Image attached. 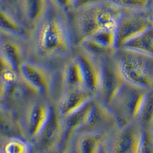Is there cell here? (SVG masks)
<instances>
[{
    "instance_id": "obj_1",
    "label": "cell",
    "mask_w": 153,
    "mask_h": 153,
    "mask_svg": "<svg viewBox=\"0 0 153 153\" xmlns=\"http://www.w3.org/2000/svg\"><path fill=\"white\" fill-rule=\"evenodd\" d=\"M29 45L30 59L61 68L77 47L70 13L50 3L45 16L31 30Z\"/></svg>"
},
{
    "instance_id": "obj_2",
    "label": "cell",
    "mask_w": 153,
    "mask_h": 153,
    "mask_svg": "<svg viewBox=\"0 0 153 153\" xmlns=\"http://www.w3.org/2000/svg\"><path fill=\"white\" fill-rule=\"evenodd\" d=\"M123 12L109 0L74 9L70 19L76 45L103 30L117 28Z\"/></svg>"
},
{
    "instance_id": "obj_3",
    "label": "cell",
    "mask_w": 153,
    "mask_h": 153,
    "mask_svg": "<svg viewBox=\"0 0 153 153\" xmlns=\"http://www.w3.org/2000/svg\"><path fill=\"white\" fill-rule=\"evenodd\" d=\"M54 105L48 98L35 94L12 112L23 138L31 143L41 133L50 120Z\"/></svg>"
},
{
    "instance_id": "obj_4",
    "label": "cell",
    "mask_w": 153,
    "mask_h": 153,
    "mask_svg": "<svg viewBox=\"0 0 153 153\" xmlns=\"http://www.w3.org/2000/svg\"><path fill=\"white\" fill-rule=\"evenodd\" d=\"M19 73L38 94L55 104L61 94V68L30 59L23 64Z\"/></svg>"
},
{
    "instance_id": "obj_5",
    "label": "cell",
    "mask_w": 153,
    "mask_h": 153,
    "mask_svg": "<svg viewBox=\"0 0 153 153\" xmlns=\"http://www.w3.org/2000/svg\"><path fill=\"white\" fill-rule=\"evenodd\" d=\"M114 57L125 82L147 91L153 88V56L122 48Z\"/></svg>"
},
{
    "instance_id": "obj_6",
    "label": "cell",
    "mask_w": 153,
    "mask_h": 153,
    "mask_svg": "<svg viewBox=\"0 0 153 153\" xmlns=\"http://www.w3.org/2000/svg\"><path fill=\"white\" fill-rule=\"evenodd\" d=\"M149 91L124 83L108 106L117 117L120 126L137 121Z\"/></svg>"
},
{
    "instance_id": "obj_7",
    "label": "cell",
    "mask_w": 153,
    "mask_h": 153,
    "mask_svg": "<svg viewBox=\"0 0 153 153\" xmlns=\"http://www.w3.org/2000/svg\"><path fill=\"white\" fill-rule=\"evenodd\" d=\"M66 139L65 118L59 114L54 105L48 123L41 133L30 143L31 153H56L65 149Z\"/></svg>"
},
{
    "instance_id": "obj_8",
    "label": "cell",
    "mask_w": 153,
    "mask_h": 153,
    "mask_svg": "<svg viewBox=\"0 0 153 153\" xmlns=\"http://www.w3.org/2000/svg\"><path fill=\"white\" fill-rule=\"evenodd\" d=\"M152 27L151 10H124L117 28V49Z\"/></svg>"
},
{
    "instance_id": "obj_9",
    "label": "cell",
    "mask_w": 153,
    "mask_h": 153,
    "mask_svg": "<svg viewBox=\"0 0 153 153\" xmlns=\"http://www.w3.org/2000/svg\"><path fill=\"white\" fill-rule=\"evenodd\" d=\"M143 128L136 121L117 128L110 134L106 146L109 153H139Z\"/></svg>"
},
{
    "instance_id": "obj_10",
    "label": "cell",
    "mask_w": 153,
    "mask_h": 153,
    "mask_svg": "<svg viewBox=\"0 0 153 153\" xmlns=\"http://www.w3.org/2000/svg\"><path fill=\"white\" fill-rule=\"evenodd\" d=\"M114 54L102 58L100 87L97 99L106 106H109L125 83Z\"/></svg>"
},
{
    "instance_id": "obj_11",
    "label": "cell",
    "mask_w": 153,
    "mask_h": 153,
    "mask_svg": "<svg viewBox=\"0 0 153 153\" xmlns=\"http://www.w3.org/2000/svg\"><path fill=\"white\" fill-rule=\"evenodd\" d=\"M0 58L19 72L31 58L29 40L0 32Z\"/></svg>"
},
{
    "instance_id": "obj_12",
    "label": "cell",
    "mask_w": 153,
    "mask_h": 153,
    "mask_svg": "<svg viewBox=\"0 0 153 153\" xmlns=\"http://www.w3.org/2000/svg\"><path fill=\"white\" fill-rule=\"evenodd\" d=\"M119 127L120 126L117 117L110 107L95 99L93 101L87 123L79 131H90L110 135Z\"/></svg>"
},
{
    "instance_id": "obj_13",
    "label": "cell",
    "mask_w": 153,
    "mask_h": 153,
    "mask_svg": "<svg viewBox=\"0 0 153 153\" xmlns=\"http://www.w3.org/2000/svg\"><path fill=\"white\" fill-rule=\"evenodd\" d=\"M80 62L86 89L96 97H97L100 87L102 75V58L89 53L80 46H77L74 51Z\"/></svg>"
},
{
    "instance_id": "obj_14",
    "label": "cell",
    "mask_w": 153,
    "mask_h": 153,
    "mask_svg": "<svg viewBox=\"0 0 153 153\" xmlns=\"http://www.w3.org/2000/svg\"><path fill=\"white\" fill-rule=\"evenodd\" d=\"M110 135L90 131H77L68 139V153H100Z\"/></svg>"
},
{
    "instance_id": "obj_15",
    "label": "cell",
    "mask_w": 153,
    "mask_h": 153,
    "mask_svg": "<svg viewBox=\"0 0 153 153\" xmlns=\"http://www.w3.org/2000/svg\"><path fill=\"white\" fill-rule=\"evenodd\" d=\"M49 6V0H18L16 9L11 13L31 31L45 16Z\"/></svg>"
},
{
    "instance_id": "obj_16",
    "label": "cell",
    "mask_w": 153,
    "mask_h": 153,
    "mask_svg": "<svg viewBox=\"0 0 153 153\" xmlns=\"http://www.w3.org/2000/svg\"><path fill=\"white\" fill-rule=\"evenodd\" d=\"M96 97L87 90H75L63 92L55 106L63 118H67L87 106Z\"/></svg>"
},
{
    "instance_id": "obj_17",
    "label": "cell",
    "mask_w": 153,
    "mask_h": 153,
    "mask_svg": "<svg viewBox=\"0 0 153 153\" xmlns=\"http://www.w3.org/2000/svg\"><path fill=\"white\" fill-rule=\"evenodd\" d=\"M61 94L68 91L87 90L81 67L75 54L61 66Z\"/></svg>"
},
{
    "instance_id": "obj_18",
    "label": "cell",
    "mask_w": 153,
    "mask_h": 153,
    "mask_svg": "<svg viewBox=\"0 0 153 153\" xmlns=\"http://www.w3.org/2000/svg\"><path fill=\"white\" fill-rule=\"evenodd\" d=\"M31 31L11 12L4 8L1 9L0 32L29 40Z\"/></svg>"
},
{
    "instance_id": "obj_19",
    "label": "cell",
    "mask_w": 153,
    "mask_h": 153,
    "mask_svg": "<svg viewBox=\"0 0 153 153\" xmlns=\"http://www.w3.org/2000/svg\"><path fill=\"white\" fill-rule=\"evenodd\" d=\"M0 137H23L18 124L17 120L12 112L0 108Z\"/></svg>"
},
{
    "instance_id": "obj_20",
    "label": "cell",
    "mask_w": 153,
    "mask_h": 153,
    "mask_svg": "<svg viewBox=\"0 0 153 153\" xmlns=\"http://www.w3.org/2000/svg\"><path fill=\"white\" fill-rule=\"evenodd\" d=\"M123 48L153 56V27L128 42Z\"/></svg>"
},
{
    "instance_id": "obj_21",
    "label": "cell",
    "mask_w": 153,
    "mask_h": 153,
    "mask_svg": "<svg viewBox=\"0 0 153 153\" xmlns=\"http://www.w3.org/2000/svg\"><path fill=\"white\" fill-rule=\"evenodd\" d=\"M1 153H31V143L23 137L1 139Z\"/></svg>"
},
{
    "instance_id": "obj_22",
    "label": "cell",
    "mask_w": 153,
    "mask_h": 153,
    "mask_svg": "<svg viewBox=\"0 0 153 153\" xmlns=\"http://www.w3.org/2000/svg\"><path fill=\"white\" fill-rule=\"evenodd\" d=\"M87 40L97 44L98 45L110 51L117 50V28L106 29L100 31ZM85 42V41H84Z\"/></svg>"
},
{
    "instance_id": "obj_23",
    "label": "cell",
    "mask_w": 153,
    "mask_h": 153,
    "mask_svg": "<svg viewBox=\"0 0 153 153\" xmlns=\"http://www.w3.org/2000/svg\"><path fill=\"white\" fill-rule=\"evenodd\" d=\"M143 129H151L153 125V88L148 91L142 110L137 119Z\"/></svg>"
},
{
    "instance_id": "obj_24",
    "label": "cell",
    "mask_w": 153,
    "mask_h": 153,
    "mask_svg": "<svg viewBox=\"0 0 153 153\" xmlns=\"http://www.w3.org/2000/svg\"><path fill=\"white\" fill-rule=\"evenodd\" d=\"M124 10H151L152 0H109Z\"/></svg>"
},
{
    "instance_id": "obj_25",
    "label": "cell",
    "mask_w": 153,
    "mask_h": 153,
    "mask_svg": "<svg viewBox=\"0 0 153 153\" xmlns=\"http://www.w3.org/2000/svg\"><path fill=\"white\" fill-rule=\"evenodd\" d=\"M139 153H153V132L151 129H143Z\"/></svg>"
},
{
    "instance_id": "obj_26",
    "label": "cell",
    "mask_w": 153,
    "mask_h": 153,
    "mask_svg": "<svg viewBox=\"0 0 153 153\" xmlns=\"http://www.w3.org/2000/svg\"><path fill=\"white\" fill-rule=\"evenodd\" d=\"M49 2L53 6L67 13H71L74 9L75 0H49Z\"/></svg>"
},
{
    "instance_id": "obj_27",
    "label": "cell",
    "mask_w": 153,
    "mask_h": 153,
    "mask_svg": "<svg viewBox=\"0 0 153 153\" xmlns=\"http://www.w3.org/2000/svg\"><path fill=\"white\" fill-rule=\"evenodd\" d=\"M103 1H105V0H75L74 9L85 7V6L93 5V4L99 3Z\"/></svg>"
},
{
    "instance_id": "obj_28",
    "label": "cell",
    "mask_w": 153,
    "mask_h": 153,
    "mask_svg": "<svg viewBox=\"0 0 153 153\" xmlns=\"http://www.w3.org/2000/svg\"><path fill=\"white\" fill-rule=\"evenodd\" d=\"M100 153H109L108 152V150H107V148H106V144H105L104 146L103 147V149H102V150H101Z\"/></svg>"
},
{
    "instance_id": "obj_29",
    "label": "cell",
    "mask_w": 153,
    "mask_h": 153,
    "mask_svg": "<svg viewBox=\"0 0 153 153\" xmlns=\"http://www.w3.org/2000/svg\"><path fill=\"white\" fill-rule=\"evenodd\" d=\"M56 153H68V152H67V151H66V149H62L59 150V151L57 152Z\"/></svg>"
},
{
    "instance_id": "obj_30",
    "label": "cell",
    "mask_w": 153,
    "mask_h": 153,
    "mask_svg": "<svg viewBox=\"0 0 153 153\" xmlns=\"http://www.w3.org/2000/svg\"><path fill=\"white\" fill-rule=\"evenodd\" d=\"M151 12H152V16H153V5H152V9H151Z\"/></svg>"
},
{
    "instance_id": "obj_31",
    "label": "cell",
    "mask_w": 153,
    "mask_h": 153,
    "mask_svg": "<svg viewBox=\"0 0 153 153\" xmlns=\"http://www.w3.org/2000/svg\"><path fill=\"white\" fill-rule=\"evenodd\" d=\"M151 129V130L152 131V132H153V125H152V126L151 127V129Z\"/></svg>"
}]
</instances>
